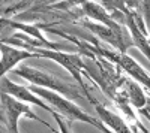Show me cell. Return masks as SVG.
<instances>
[{
  "label": "cell",
  "mask_w": 150,
  "mask_h": 133,
  "mask_svg": "<svg viewBox=\"0 0 150 133\" xmlns=\"http://www.w3.org/2000/svg\"><path fill=\"white\" fill-rule=\"evenodd\" d=\"M35 94H38L39 97H42L45 102H48L51 105L57 112H60L63 117H66L69 121H74V120H78V121H83V123H87L93 127H96L98 130L101 132H108L110 129L99 120L93 118L92 115H89L87 112H84L81 108H78L75 103H72L68 97H63V94H60L54 90H50V88H44V87H39V85H30L29 87Z\"/></svg>",
  "instance_id": "obj_1"
},
{
  "label": "cell",
  "mask_w": 150,
  "mask_h": 133,
  "mask_svg": "<svg viewBox=\"0 0 150 133\" xmlns=\"http://www.w3.org/2000/svg\"><path fill=\"white\" fill-rule=\"evenodd\" d=\"M14 72H15V75L27 79L29 82L35 84V85L54 90L60 94L66 96L68 99H78V97L86 96V93L81 87L78 88V87L72 85V84H68L66 81L54 76L53 74H48L45 70H39V69H35L30 66H20Z\"/></svg>",
  "instance_id": "obj_2"
},
{
  "label": "cell",
  "mask_w": 150,
  "mask_h": 133,
  "mask_svg": "<svg viewBox=\"0 0 150 133\" xmlns=\"http://www.w3.org/2000/svg\"><path fill=\"white\" fill-rule=\"evenodd\" d=\"M29 51L38 54V57H45V58L53 60V62L59 63L62 67L68 69V72L74 76V79L78 82V85L84 90L86 97L89 99V100L93 99V96L89 93V90H87L86 84H84V81H83V76H81V75L84 74V60L81 58V55H78V54H68V52H65V51L50 50V48H39V46L30 48Z\"/></svg>",
  "instance_id": "obj_3"
},
{
  "label": "cell",
  "mask_w": 150,
  "mask_h": 133,
  "mask_svg": "<svg viewBox=\"0 0 150 133\" xmlns=\"http://www.w3.org/2000/svg\"><path fill=\"white\" fill-rule=\"evenodd\" d=\"M0 103H2V109H0V112H2V124L3 126L6 124V129L9 132H18V118L21 115H26L32 120L42 123L44 126L53 129L48 123L39 120V117L32 111V108L29 105L23 103V100H18L17 97L5 91H2V96H0Z\"/></svg>",
  "instance_id": "obj_4"
},
{
  "label": "cell",
  "mask_w": 150,
  "mask_h": 133,
  "mask_svg": "<svg viewBox=\"0 0 150 133\" xmlns=\"http://www.w3.org/2000/svg\"><path fill=\"white\" fill-rule=\"evenodd\" d=\"M0 87H2V91H5V93H8V94H11V96H14V97H17L18 100H23V102L36 105V106L42 108V109H45L47 112H50V114H51V115L57 120V123L60 124L62 132H68V127L63 124V121H62V118L59 117L57 111L53 109V108H50V103L45 102L42 97H39L38 94H35L29 87L18 85V84H15V82H12L11 79H8L5 75L2 76V84H0Z\"/></svg>",
  "instance_id": "obj_5"
},
{
  "label": "cell",
  "mask_w": 150,
  "mask_h": 133,
  "mask_svg": "<svg viewBox=\"0 0 150 133\" xmlns=\"http://www.w3.org/2000/svg\"><path fill=\"white\" fill-rule=\"evenodd\" d=\"M2 51V76L9 72L11 69H14L21 60H26L30 57H38V54L29 51V50H21V48H14L9 43H2L0 46Z\"/></svg>",
  "instance_id": "obj_6"
},
{
  "label": "cell",
  "mask_w": 150,
  "mask_h": 133,
  "mask_svg": "<svg viewBox=\"0 0 150 133\" xmlns=\"http://www.w3.org/2000/svg\"><path fill=\"white\" fill-rule=\"evenodd\" d=\"M114 62L126 72L129 76H132L135 81H138L140 84H144L147 88H150V76L147 75V72H144V69L137 63L132 57L126 55L125 52H119L114 57Z\"/></svg>",
  "instance_id": "obj_7"
},
{
  "label": "cell",
  "mask_w": 150,
  "mask_h": 133,
  "mask_svg": "<svg viewBox=\"0 0 150 133\" xmlns=\"http://www.w3.org/2000/svg\"><path fill=\"white\" fill-rule=\"evenodd\" d=\"M90 102H92V105L95 106V109H96L99 118H101V121L105 123L108 129L114 130V132H131V129L128 127V124L125 123L117 114H114L112 111H110L108 108H105L102 103H99L95 97H93Z\"/></svg>",
  "instance_id": "obj_8"
},
{
  "label": "cell",
  "mask_w": 150,
  "mask_h": 133,
  "mask_svg": "<svg viewBox=\"0 0 150 133\" xmlns=\"http://www.w3.org/2000/svg\"><path fill=\"white\" fill-rule=\"evenodd\" d=\"M122 93L125 94V97L128 99V102H131L135 108H141L147 103V97L143 93L141 87L132 79H122Z\"/></svg>",
  "instance_id": "obj_9"
},
{
  "label": "cell",
  "mask_w": 150,
  "mask_h": 133,
  "mask_svg": "<svg viewBox=\"0 0 150 133\" xmlns=\"http://www.w3.org/2000/svg\"><path fill=\"white\" fill-rule=\"evenodd\" d=\"M83 12L87 17H90V18L99 21V22H102V24H105V26H110L112 29H120L119 22L116 20H112V17L108 14V12L102 6H99L98 3H95V2H84L83 3Z\"/></svg>",
  "instance_id": "obj_10"
},
{
  "label": "cell",
  "mask_w": 150,
  "mask_h": 133,
  "mask_svg": "<svg viewBox=\"0 0 150 133\" xmlns=\"http://www.w3.org/2000/svg\"><path fill=\"white\" fill-rule=\"evenodd\" d=\"M134 12L138 10L144 18V22H150V0H120Z\"/></svg>",
  "instance_id": "obj_11"
},
{
  "label": "cell",
  "mask_w": 150,
  "mask_h": 133,
  "mask_svg": "<svg viewBox=\"0 0 150 133\" xmlns=\"http://www.w3.org/2000/svg\"><path fill=\"white\" fill-rule=\"evenodd\" d=\"M5 2H11V0H3V3H5Z\"/></svg>",
  "instance_id": "obj_12"
}]
</instances>
